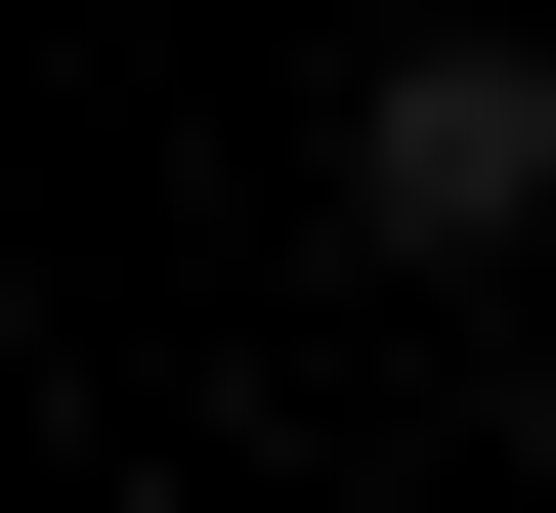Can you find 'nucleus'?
I'll use <instances>...</instances> for the list:
<instances>
[{
	"label": "nucleus",
	"mask_w": 556,
	"mask_h": 513,
	"mask_svg": "<svg viewBox=\"0 0 556 513\" xmlns=\"http://www.w3.org/2000/svg\"><path fill=\"white\" fill-rule=\"evenodd\" d=\"M514 471H556V343H514Z\"/></svg>",
	"instance_id": "2"
},
{
	"label": "nucleus",
	"mask_w": 556,
	"mask_h": 513,
	"mask_svg": "<svg viewBox=\"0 0 556 513\" xmlns=\"http://www.w3.org/2000/svg\"><path fill=\"white\" fill-rule=\"evenodd\" d=\"M343 215H386V257H514V215H556V43H386V86H343Z\"/></svg>",
	"instance_id": "1"
}]
</instances>
